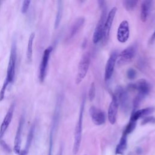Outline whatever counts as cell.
<instances>
[{
    "instance_id": "cell-18",
    "label": "cell",
    "mask_w": 155,
    "mask_h": 155,
    "mask_svg": "<svg viewBox=\"0 0 155 155\" xmlns=\"http://www.w3.org/2000/svg\"><path fill=\"white\" fill-rule=\"evenodd\" d=\"M35 37V32H32L28 40L27 43V52H26V56L28 62H31L32 61V56H33V44L34 39Z\"/></svg>"
},
{
    "instance_id": "cell-27",
    "label": "cell",
    "mask_w": 155,
    "mask_h": 155,
    "mask_svg": "<svg viewBox=\"0 0 155 155\" xmlns=\"http://www.w3.org/2000/svg\"><path fill=\"white\" fill-rule=\"evenodd\" d=\"M0 143H1V146L2 147V148L5 149V150H6L7 151H10V148H9L8 145L2 139L0 140Z\"/></svg>"
},
{
    "instance_id": "cell-15",
    "label": "cell",
    "mask_w": 155,
    "mask_h": 155,
    "mask_svg": "<svg viewBox=\"0 0 155 155\" xmlns=\"http://www.w3.org/2000/svg\"><path fill=\"white\" fill-rule=\"evenodd\" d=\"M85 22V19L84 18H79L76 19V21H74V22L71 25L69 31L67 34V39L70 40L71 38H73L81 30L82 27L83 26Z\"/></svg>"
},
{
    "instance_id": "cell-29",
    "label": "cell",
    "mask_w": 155,
    "mask_h": 155,
    "mask_svg": "<svg viewBox=\"0 0 155 155\" xmlns=\"http://www.w3.org/2000/svg\"><path fill=\"white\" fill-rule=\"evenodd\" d=\"M154 39H155V30H154V33H153V35H152V36H151V37L150 42H153L154 41Z\"/></svg>"
},
{
    "instance_id": "cell-6",
    "label": "cell",
    "mask_w": 155,
    "mask_h": 155,
    "mask_svg": "<svg viewBox=\"0 0 155 155\" xmlns=\"http://www.w3.org/2000/svg\"><path fill=\"white\" fill-rule=\"evenodd\" d=\"M52 50H53V47L51 46H49L44 50L43 53L42 60L39 66V79L41 82H43L44 81V79L46 76L48 61H49L50 56Z\"/></svg>"
},
{
    "instance_id": "cell-21",
    "label": "cell",
    "mask_w": 155,
    "mask_h": 155,
    "mask_svg": "<svg viewBox=\"0 0 155 155\" xmlns=\"http://www.w3.org/2000/svg\"><path fill=\"white\" fill-rule=\"evenodd\" d=\"M137 3L136 0H126L123 1V5L127 11H132L136 7Z\"/></svg>"
},
{
    "instance_id": "cell-16",
    "label": "cell",
    "mask_w": 155,
    "mask_h": 155,
    "mask_svg": "<svg viewBox=\"0 0 155 155\" xmlns=\"http://www.w3.org/2000/svg\"><path fill=\"white\" fill-rule=\"evenodd\" d=\"M154 108L153 107H147L143 109L138 110L136 111H134L130 117V120L136 122L140 117H144L147 115H148L153 112Z\"/></svg>"
},
{
    "instance_id": "cell-23",
    "label": "cell",
    "mask_w": 155,
    "mask_h": 155,
    "mask_svg": "<svg viewBox=\"0 0 155 155\" xmlns=\"http://www.w3.org/2000/svg\"><path fill=\"white\" fill-rule=\"evenodd\" d=\"M95 94H96V88H95V84L94 82H92L90 89L88 91V97L90 101H92L94 97H95Z\"/></svg>"
},
{
    "instance_id": "cell-9",
    "label": "cell",
    "mask_w": 155,
    "mask_h": 155,
    "mask_svg": "<svg viewBox=\"0 0 155 155\" xmlns=\"http://www.w3.org/2000/svg\"><path fill=\"white\" fill-rule=\"evenodd\" d=\"M15 110V104L13 103L10 105L6 114L5 115L2 122L0 127V140L2 139V137L7 130L9 125L13 118V115Z\"/></svg>"
},
{
    "instance_id": "cell-24",
    "label": "cell",
    "mask_w": 155,
    "mask_h": 155,
    "mask_svg": "<svg viewBox=\"0 0 155 155\" xmlns=\"http://www.w3.org/2000/svg\"><path fill=\"white\" fill-rule=\"evenodd\" d=\"M136 71L133 68H130L127 70V78L130 79V80H133L134 79L136 76Z\"/></svg>"
},
{
    "instance_id": "cell-1",
    "label": "cell",
    "mask_w": 155,
    "mask_h": 155,
    "mask_svg": "<svg viewBox=\"0 0 155 155\" xmlns=\"http://www.w3.org/2000/svg\"><path fill=\"white\" fill-rule=\"evenodd\" d=\"M16 58H17L16 42L15 39H13L12 43V46H11L10 54L8 63L7 65L6 78H5V79L4 80V82L2 84V88L0 91V102L2 101L4 98L5 93L8 86L13 82L15 74Z\"/></svg>"
},
{
    "instance_id": "cell-10",
    "label": "cell",
    "mask_w": 155,
    "mask_h": 155,
    "mask_svg": "<svg viewBox=\"0 0 155 155\" xmlns=\"http://www.w3.org/2000/svg\"><path fill=\"white\" fill-rule=\"evenodd\" d=\"M130 36L129 24L127 21L120 22L117 31V39L120 43L126 42Z\"/></svg>"
},
{
    "instance_id": "cell-28",
    "label": "cell",
    "mask_w": 155,
    "mask_h": 155,
    "mask_svg": "<svg viewBox=\"0 0 155 155\" xmlns=\"http://www.w3.org/2000/svg\"><path fill=\"white\" fill-rule=\"evenodd\" d=\"M28 151H29V150L24 148L22 150H21L19 154L18 155H27Z\"/></svg>"
},
{
    "instance_id": "cell-3",
    "label": "cell",
    "mask_w": 155,
    "mask_h": 155,
    "mask_svg": "<svg viewBox=\"0 0 155 155\" xmlns=\"http://www.w3.org/2000/svg\"><path fill=\"white\" fill-rule=\"evenodd\" d=\"M102 4L100 3V6L101 7H102L101 15L97 23L93 35V42L94 44H97L100 40L102 39L105 22L107 18V8L105 5V2L102 1Z\"/></svg>"
},
{
    "instance_id": "cell-25",
    "label": "cell",
    "mask_w": 155,
    "mask_h": 155,
    "mask_svg": "<svg viewBox=\"0 0 155 155\" xmlns=\"http://www.w3.org/2000/svg\"><path fill=\"white\" fill-rule=\"evenodd\" d=\"M30 2H31L30 1H27V0L23 1L22 4V7H21V12L22 13H25L28 11Z\"/></svg>"
},
{
    "instance_id": "cell-2",
    "label": "cell",
    "mask_w": 155,
    "mask_h": 155,
    "mask_svg": "<svg viewBox=\"0 0 155 155\" xmlns=\"http://www.w3.org/2000/svg\"><path fill=\"white\" fill-rule=\"evenodd\" d=\"M84 106H85V101H84V99H83L82 104L80 107L78 120L74 130V143H73V154L74 155L78 153L81 142L82 131V119H83V113H84Z\"/></svg>"
},
{
    "instance_id": "cell-30",
    "label": "cell",
    "mask_w": 155,
    "mask_h": 155,
    "mask_svg": "<svg viewBox=\"0 0 155 155\" xmlns=\"http://www.w3.org/2000/svg\"><path fill=\"white\" fill-rule=\"evenodd\" d=\"M59 155H61V153H60V154H59Z\"/></svg>"
},
{
    "instance_id": "cell-11",
    "label": "cell",
    "mask_w": 155,
    "mask_h": 155,
    "mask_svg": "<svg viewBox=\"0 0 155 155\" xmlns=\"http://www.w3.org/2000/svg\"><path fill=\"white\" fill-rule=\"evenodd\" d=\"M117 59V53L116 51L113 52L107 61L105 68V81L107 82L111 78L114 66Z\"/></svg>"
},
{
    "instance_id": "cell-31",
    "label": "cell",
    "mask_w": 155,
    "mask_h": 155,
    "mask_svg": "<svg viewBox=\"0 0 155 155\" xmlns=\"http://www.w3.org/2000/svg\"><path fill=\"white\" fill-rule=\"evenodd\" d=\"M0 4H1V2H0Z\"/></svg>"
},
{
    "instance_id": "cell-26",
    "label": "cell",
    "mask_w": 155,
    "mask_h": 155,
    "mask_svg": "<svg viewBox=\"0 0 155 155\" xmlns=\"http://www.w3.org/2000/svg\"><path fill=\"white\" fill-rule=\"evenodd\" d=\"M155 122V118L154 117L148 116L143 120V121L142 122V124L144 125L147 123H152V122Z\"/></svg>"
},
{
    "instance_id": "cell-4",
    "label": "cell",
    "mask_w": 155,
    "mask_h": 155,
    "mask_svg": "<svg viewBox=\"0 0 155 155\" xmlns=\"http://www.w3.org/2000/svg\"><path fill=\"white\" fill-rule=\"evenodd\" d=\"M90 58L88 53H84L79 62L78 66V71L76 78V84H79L87 75L90 66Z\"/></svg>"
},
{
    "instance_id": "cell-22",
    "label": "cell",
    "mask_w": 155,
    "mask_h": 155,
    "mask_svg": "<svg viewBox=\"0 0 155 155\" xmlns=\"http://www.w3.org/2000/svg\"><path fill=\"white\" fill-rule=\"evenodd\" d=\"M136 122H134V121H132V120H130L128 124L127 125L124 131V133L125 134H130L131 133L135 128L136 127Z\"/></svg>"
},
{
    "instance_id": "cell-8",
    "label": "cell",
    "mask_w": 155,
    "mask_h": 155,
    "mask_svg": "<svg viewBox=\"0 0 155 155\" xmlns=\"http://www.w3.org/2000/svg\"><path fill=\"white\" fill-rule=\"evenodd\" d=\"M136 51V47L134 45L130 46L124 50L119 55L117 63L119 65H123L131 62L135 54Z\"/></svg>"
},
{
    "instance_id": "cell-14",
    "label": "cell",
    "mask_w": 155,
    "mask_h": 155,
    "mask_svg": "<svg viewBox=\"0 0 155 155\" xmlns=\"http://www.w3.org/2000/svg\"><path fill=\"white\" fill-rule=\"evenodd\" d=\"M24 124V119L23 117H21V118L19 120L18 126L17 128L16 136L15 137L14 140V151L16 154H19L21 151V142H22V130Z\"/></svg>"
},
{
    "instance_id": "cell-7",
    "label": "cell",
    "mask_w": 155,
    "mask_h": 155,
    "mask_svg": "<svg viewBox=\"0 0 155 155\" xmlns=\"http://www.w3.org/2000/svg\"><path fill=\"white\" fill-rule=\"evenodd\" d=\"M117 12V8L116 7H113L110 11L109 12L107 16V18L105 22L104 31H103V35H102V41L105 44L107 42L108 36L110 35V30L112 26V24L113 22L116 13Z\"/></svg>"
},
{
    "instance_id": "cell-20",
    "label": "cell",
    "mask_w": 155,
    "mask_h": 155,
    "mask_svg": "<svg viewBox=\"0 0 155 155\" xmlns=\"http://www.w3.org/2000/svg\"><path fill=\"white\" fill-rule=\"evenodd\" d=\"M62 2L61 1H58V10H57V13L56 15V19H55V23H54V27L56 28L61 22V18H62Z\"/></svg>"
},
{
    "instance_id": "cell-5",
    "label": "cell",
    "mask_w": 155,
    "mask_h": 155,
    "mask_svg": "<svg viewBox=\"0 0 155 155\" xmlns=\"http://www.w3.org/2000/svg\"><path fill=\"white\" fill-rule=\"evenodd\" d=\"M150 85L145 79H141L138 80L136 83L131 84L130 88L137 91L136 98L139 101H142L145 96H147L150 91Z\"/></svg>"
},
{
    "instance_id": "cell-19",
    "label": "cell",
    "mask_w": 155,
    "mask_h": 155,
    "mask_svg": "<svg viewBox=\"0 0 155 155\" xmlns=\"http://www.w3.org/2000/svg\"><path fill=\"white\" fill-rule=\"evenodd\" d=\"M127 134L123 133L122 136L120 138L119 144L117 145L116 148V154H123L127 149Z\"/></svg>"
},
{
    "instance_id": "cell-17",
    "label": "cell",
    "mask_w": 155,
    "mask_h": 155,
    "mask_svg": "<svg viewBox=\"0 0 155 155\" xmlns=\"http://www.w3.org/2000/svg\"><path fill=\"white\" fill-rule=\"evenodd\" d=\"M151 4L152 1L148 0L143 1L142 2L140 6V19L142 21L145 22L147 21L150 11Z\"/></svg>"
},
{
    "instance_id": "cell-13",
    "label": "cell",
    "mask_w": 155,
    "mask_h": 155,
    "mask_svg": "<svg viewBox=\"0 0 155 155\" xmlns=\"http://www.w3.org/2000/svg\"><path fill=\"white\" fill-rule=\"evenodd\" d=\"M119 106L118 99L115 94L112 96L111 101L108 109V118L111 124L113 125L116 121V116Z\"/></svg>"
},
{
    "instance_id": "cell-12",
    "label": "cell",
    "mask_w": 155,
    "mask_h": 155,
    "mask_svg": "<svg viewBox=\"0 0 155 155\" xmlns=\"http://www.w3.org/2000/svg\"><path fill=\"white\" fill-rule=\"evenodd\" d=\"M89 113L93 122L96 125H101L105 122V114L101 110L92 106L89 110Z\"/></svg>"
}]
</instances>
